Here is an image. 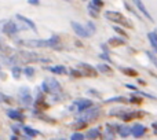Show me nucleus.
<instances>
[{"mask_svg":"<svg viewBox=\"0 0 157 140\" xmlns=\"http://www.w3.org/2000/svg\"><path fill=\"white\" fill-rule=\"evenodd\" d=\"M7 116L10 117L11 120H17V121H22V120H24V114L19 110H8Z\"/></svg>","mask_w":157,"mask_h":140,"instance_id":"nucleus-14","label":"nucleus"},{"mask_svg":"<svg viewBox=\"0 0 157 140\" xmlns=\"http://www.w3.org/2000/svg\"><path fill=\"white\" fill-rule=\"evenodd\" d=\"M106 102H123V103H125L127 99H125V98H112V99H108Z\"/></svg>","mask_w":157,"mask_h":140,"instance_id":"nucleus-30","label":"nucleus"},{"mask_svg":"<svg viewBox=\"0 0 157 140\" xmlns=\"http://www.w3.org/2000/svg\"><path fill=\"white\" fill-rule=\"evenodd\" d=\"M24 132L26 133L28 138H35V136H37V135H39L37 131L33 129V128H30V127H24Z\"/></svg>","mask_w":157,"mask_h":140,"instance_id":"nucleus-20","label":"nucleus"},{"mask_svg":"<svg viewBox=\"0 0 157 140\" xmlns=\"http://www.w3.org/2000/svg\"><path fill=\"white\" fill-rule=\"evenodd\" d=\"M123 73L124 74H127V76H130V77H136L138 76V72L136 70H134V69H131V68H123Z\"/></svg>","mask_w":157,"mask_h":140,"instance_id":"nucleus-23","label":"nucleus"},{"mask_svg":"<svg viewBox=\"0 0 157 140\" xmlns=\"http://www.w3.org/2000/svg\"><path fill=\"white\" fill-rule=\"evenodd\" d=\"M24 72H25V74H26L29 78L33 77V74H35V69H33V68H29V66H28V68H25Z\"/></svg>","mask_w":157,"mask_h":140,"instance_id":"nucleus-26","label":"nucleus"},{"mask_svg":"<svg viewBox=\"0 0 157 140\" xmlns=\"http://www.w3.org/2000/svg\"><path fill=\"white\" fill-rule=\"evenodd\" d=\"M19 44L25 47H30V48H43V47H50L54 50H61V39L57 35H52L50 39L43 40V39H25V40H19Z\"/></svg>","mask_w":157,"mask_h":140,"instance_id":"nucleus-1","label":"nucleus"},{"mask_svg":"<svg viewBox=\"0 0 157 140\" xmlns=\"http://www.w3.org/2000/svg\"><path fill=\"white\" fill-rule=\"evenodd\" d=\"M21 69L19 68H13V77L14 78H19V76H21Z\"/></svg>","mask_w":157,"mask_h":140,"instance_id":"nucleus-29","label":"nucleus"},{"mask_svg":"<svg viewBox=\"0 0 157 140\" xmlns=\"http://www.w3.org/2000/svg\"><path fill=\"white\" fill-rule=\"evenodd\" d=\"M105 17L112 22H116V24L124 25V26H128V28H132V25L127 21V18H125L121 13H119V11H106Z\"/></svg>","mask_w":157,"mask_h":140,"instance_id":"nucleus-2","label":"nucleus"},{"mask_svg":"<svg viewBox=\"0 0 157 140\" xmlns=\"http://www.w3.org/2000/svg\"><path fill=\"white\" fill-rule=\"evenodd\" d=\"M0 103H8V105H10V103H13V99L0 92Z\"/></svg>","mask_w":157,"mask_h":140,"instance_id":"nucleus-24","label":"nucleus"},{"mask_svg":"<svg viewBox=\"0 0 157 140\" xmlns=\"http://www.w3.org/2000/svg\"><path fill=\"white\" fill-rule=\"evenodd\" d=\"M98 116H99V110H98L97 107H90V109H87V110L83 111V114L80 116V118L78 120L86 121V122H90V121H94Z\"/></svg>","mask_w":157,"mask_h":140,"instance_id":"nucleus-3","label":"nucleus"},{"mask_svg":"<svg viewBox=\"0 0 157 140\" xmlns=\"http://www.w3.org/2000/svg\"><path fill=\"white\" fill-rule=\"evenodd\" d=\"M101 58H103V59H106V61H109V62H110V59H109V57H108V55H101Z\"/></svg>","mask_w":157,"mask_h":140,"instance_id":"nucleus-38","label":"nucleus"},{"mask_svg":"<svg viewBox=\"0 0 157 140\" xmlns=\"http://www.w3.org/2000/svg\"><path fill=\"white\" fill-rule=\"evenodd\" d=\"M132 2H134V4L136 6V8H138V10L141 11V13L144 14V15L146 17L147 19H149V21H153L152 15H150V13L147 11V8L145 7V4H144V2H142V0H132Z\"/></svg>","mask_w":157,"mask_h":140,"instance_id":"nucleus-10","label":"nucleus"},{"mask_svg":"<svg viewBox=\"0 0 157 140\" xmlns=\"http://www.w3.org/2000/svg\"><path fill=\"white\" fill-rule=\"evenodd\" d=\"M19 99L24 103L25 106H30L32 105V95H30V91L28 87H22L19 89Z\"/></svg>","mask_w":157,"mask_h":140,"instance_id":"nucleus-6","label":"nucleus"},{"mask_svg":"<svg viewBox=\"0 0 157 140\" xmlns=\"http://www.w3.org/2000/svg\"><path fill=\"white\" fill-rule=\"evenodd\" d=\"M2 29H3V32H4L6 35L14 36V35H17V33H18L21 29H24V28H22V26L19 28L18 25H15V22H14V21H6Z\"/></svg>","mask_w":157,"mask_h":140,"instance_id":"nucleus-4","label":"nucleus"},{"mask_svg":"<svg viewBox=\"0 0 157 140\" xmlns=\"http://www.w3.org/2000/svg\"><path fill=\"white\" fill-rule=\"evenodd\" d=\"M72 28H73L75 33L77 36H80V37H88V36H91L90 32L87 30V26H83V25L77 24V22H72Z\"/></svg>","mask_w":157,"mask_h":140,"instance_id":"nucleus-7","label":"nucleus"},{"mask_svg":"<svg viewBox=\"0 0 157 140\" xmlns=\"http://www.w3.org/2000/svg\"><path fill=\"white\" fill-rule=\"evenodd\" d=\"M29 4H33V6H39L40 4V0H28Z\"/></svg>","mask_w":157,"mask_h":140,"instance_id":"nucleus-35","label":"nucleus"},{"mask_svg":"<svg viewBox=\"0 0 157 140\" xmlns=\"http://www.w3.org/2000/svg\"><path fill=\"white\" fill-rule=\"evenodd\" d=\"M130 102H131V103H141V99H139V98L132 96V98L130 99Z\"/></svg>","mask_w":157,"mask_h":140,"instance_id":"nucleus-34","label":"nucleus"},{"mask_svg":"<svg viewBox=\"0 0 157 140\" xmlns=\"http://www.w3.org/2000/svg\"><path fill=\"white\" fill-rule=\"evenodd\" d=\"M108 44L110 47H121L125 44V40H123V39H120V37H112V39H109Z\"/></svg>","mask_w":157,"mask_h":140,"instance_id":"nucleus-16","label":"nucleus"},{"mask_svg":"<svg viewBox=\"0 0 157 140\" xmlns=\"http://www.w3.org/2000/svg\"><path fill=\"white\" fill-rule=\"evenodd\" d=\"M91 3H92V4H94V6H97L98 8L103 7V2H102V0H92Z\"/></svg>","mask_w":157,"mask_h":140,"instance_id":"nucleus-33","label":"nucleus"},{"mask_svg":"<svg viewBox=\"0 0 157 140\" xmlns=\"http://www.w3.org/2000/svg\"><path fill=\"white\" fill-rule=\"evenodd\" d=\"M147 39H149V41H150V44H152L155 52H157V35L153 33V32H150V33H147Z\"/></svg>","mask_w":157,"mask_h":140,"instance_id":"nucleus-18","label":"nucleus"},{"mask_svg":"<svg viewBox=\"0 0 157 140\" xmlns=\"http://www.w3.org/2000/svg\"><path fill=\"white\" fill-rule=\"evenodd\" d=\"M117 133H119L121 138H127V136L131 135V128L127 127V125H120L117 128Z\"/></svg>","mask_w":157,"mask_h":140,"instance_id":"nucleus-15","label":"nucleus"},{"mask_svg":"<svg viewBox=\"0 0 157 140\" xmlns=\"http://www.w3.org/2000/svg\"><path fill=\"white\" fill-rule=\"evenodd\" d=\"M145 133H146V128L141 124H136L131 128V135L135 136V138H142Z\"/></svg>","mask_w":157,"mask_h":140,"instance_id":"nucleus-11","label":"nucleus"},{"mask_svg":"<svg viewBox=\"0 0 157 140\" xmlns=\"http://www.w3.org/2000/svg\"><path fill=\"white\" fill-rule=\"evenodd\" d=\"M97 70H98V72H101V73H105V74H110V73H112V68H110V66H108V65H105V63L98 65Z\"/></svg>","mask_w":157,"mask_h":140,"instance_id":"nucleus-21","label":"nucleus"},{"mask_svg":"<svg viewBox=\"0 0 157 140\" xmlns=\"http://www.w3.org/2000/svg\"><path fill=\"white\" fill-rule=\"evenodd\" d=\"M47 84H48V88H50V94H61L62 92V89H61V85L59 83H58L57 80H54V78H47Z\"/></svg>","mask_w":157,"mask_h":140,"instance_id":"nucleus-9","label":"nucleus"},{"mask_svg":"<svg viewBox=\"0 0 157 140\" xmlns=\"http://www.w3.org/2000/svg\"><path fill=\"white\" fill-rule=\"evenodd\" d=\"M78 68L81 69V72H83L84 76H87V77H97V76H98L97 69L92 68L91 65H87V63H80V65H78Z\"/></svg>","mask_w":157,"mask_h":140,"instance_id":"nucleus-8","label":"nucleus"},{"mask_svg":"<svg viewBox=\"0 0 157 140\" xmlns=\"http://www.w3.org/2000/svg\"><path fill=\"white\" fill-rule=\"evenodd\" d=\"M87 30L90 32V35H94L95 33V25L92 22H87Z\"/></svg>","mask_w":157,"mask_h":140,"instance_id":"nucleus-27","label":"nucleus"},{"mask_svg":"<svg viewBox=\"0 0 157 140\" xmlns=\"http://www.w3.org/2000/svg\"><path fill=\"white\" fill-rule=\"evenodd\" d=\"M17 19H18V21H21V22H24V24L26 25L28 28H30V29L36 30V25H35V22H33V21H30V19H28L26 17L21 15V14H17Z\"/></svg>","mask_w":157,"mask_h":140,"instance_id":"nucleus-13","label":"nucleus"},{"mask_svg":"<svg viewBox=\"0 0 157 140\" xmlns=\"http://www.w3.org/2000/svg\"><path fill=\"white\" fill-rule=\"evenodd\" d=\"M114 30H116L117 33H119V35H121V36H124V37H127V33L124 32V30H121V28H119V26H114L113 28Z\"/></svg>","mask_w":157,"mask_h":140,"instance_id":"nucleus-32","label":"nucleus"},{"mask_svg":"<svg viewBox=\"0 0 157 140\" xmlns=\"http://www.w3.org/2000/svg\"><path fill=\"white\" fill-rule=\"evenodd\" d=\"M71 139H72V140H83V139H84V135H83V133L76 132V133H73V135L71 136Z\"/></svg>","mask_w":157,"mask_h":140,"instance_id":"nucleus-28","label":"nucleus"},{"mask_svg":"<svg viewBox=\"0 0 157 140\" xmlns=\"http://www.w3.org/2000/svg\"><path fill=\"white\" fill-rule=\"evenodd\" d=\"M144 116H145V111H131V113H124L121 116V118L127 122V121H131V120H134V118H142Z\"/></svg>","mask_w":157,"mask_h":140,"instance_id":"nucleus-12","label":"nucleus"},{"mask_svg":"<svg viewBox=\"0 0 157 140\" xmlns=\"http://www.w3.org/2000/svg\"><path fill=\"white\" fill-rule=\"evenodd\" d=\"M152 128H153V131H155V133L157 135V122H155V124H152Z\"/></svg>","mask_w":157,"mask_h":140,"instance_id":"nucleus-37","label":"nucleus"},{"mask_svg":"<svg viewBox=\"0 0 157 140\" xmlns=\"http://www.w3.org/2000/svg\"><path fill=\"white\" fill-rule=\"evenodd\" d=\"M11 129H13V132H15V133H18V132H19L18 127H15V125H13V127H11Z\"/></svg>","mask_w":157,"mask_h":140,"instance_id":"nucleus-36","label":"nucleus"},{"mask_svg":"<svg viewBox=\"0 0 157 140\" xmlns=\"http://www.w3.org/2000/svg\"><path fill=\"white\" fill-rule=\"evenodd\" d=\"M92 106H94L92 100H90V99H77V100H75L73 102V107H72V110L76 109L77 111H81V113H83L84 110L92 107Z\"/></svg>","mask_w":157,"mask_h":140,"instance_id":"nucleus-5","label":"nucleus"},{"mask_svg":"<svg viewBox=\"0 0 157 140\" xmlns=\"http://www.w3.org/2000/svg\"><path fill=\"white\" fill-rule=\"evenodd\" d=\"M71 76L72 77L78 78V77H84V73L80 72V70H71Z\"/></svg>","mask_w":157,"mask_h":140,"instance_id":"nucleus-25","label":"nucleus"},{"mask_svg":"<svg viewBox=\"0 0 157 140\" xmlns=\"http://www.w3.org/2000/svg\"><path fill=\"white\" fill-rule=\"evenodd\" d=\"M146 55H147V57L150 58V59H152V62L155 63V65H156V68H157V58H156L155 55L152 54V52H149V51H146Z\"/></svg>","mask_w":157,"mask_h":140,"instance_id":"nucleus-31","label":"nucleus"},{"mask_svg":"<svg viewBox=\"0 0 157 140\" xmlns=\"http://www.w3.org/2000/svg\"><path fill=\"white\" fill-rule=\"evenodd\" d=\"M87 138L88 139H101L102 135H101V131L98 128H94V129H90L87 132Z\"/></svg>","mask_w":157,"mask_h":140,"instance_id":"nucleus-17","label":"nucleus"},{"mask_svg":"<svg viewBox=\"0 0 157 140\" xmlns=\"http://www.w3.org/2000/svg\"><path fill=\"white\" fill-rule=\"evenodd\" d=\"M48 70L54 74H65L66 73V68L65 66H52V68H48Z\"/></svg>","mask_w":157,"mask_h":140,"instance_id":"nucleus-19","label":"nucleus"},{"mask_svg":"<svg viewBox=\"0 0 157 140\" xmlns=\"http://www.w3.org/2000/svg\"><path fill=\"white\" fill-rule=\"evenodd\" d=\"M117 128H119V125H108V127H106V131H108V136L109 138H113L114 136V133L117 132Z\"/></svg>","mask_w":157,"mask_h":140,"instance_id":"nucleus-22","label":"nucleus"}]
</instances>
